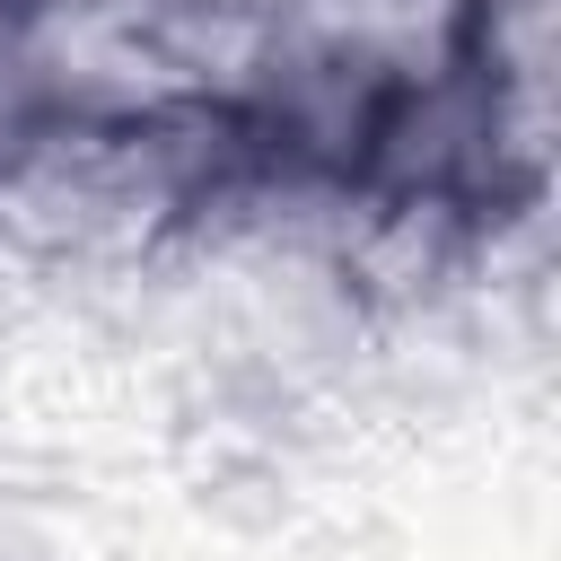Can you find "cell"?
Masks as SVG:
<instances>
[{"instance_id":"1","label":"cell","mask_w":561,"mask_h":561,"mask_svg":"<svg viewBox=\"0 0 561 561\" xmlns=\"http://www.w3.org/2000/svg\"><path fill=\"white\" fill-rule=\"evenodd\" d=\"M131 18H158V9H184V0H123Z\"/></svg>"},{"instance_id":"2","label":"cell","mask_w":561,"mask_h":561,"mask_svg":"<svg viewBox=\"0 0 561 561\" xmlns=\"http://www.w3.org/2000/svg\"><path fill=\"white\" fill-rule=\"evenodd\" d=\"M18 9H61V0H18Z\"/></svg>"}]
</instances>
